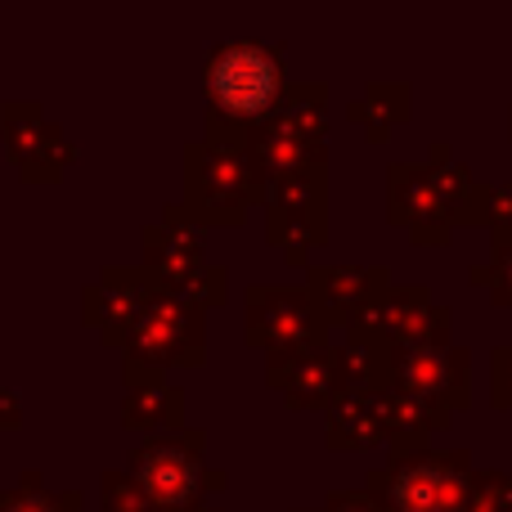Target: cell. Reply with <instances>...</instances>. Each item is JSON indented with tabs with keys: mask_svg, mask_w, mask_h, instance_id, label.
<instances>
[{
	"mask_svg": "<svg viewBox=\"0 0 512 512\" xmlns=\"http://www.w3.org/2000/svg\"><path fill=\"white\" fill-rule=\"evenodd\" d=\"M203 86H207V140H248L256 126L279 108L288 81H283L274 45L239 36V41L212 45Z\"/></svg>",
	"mask_w": 512,
	"mask_h": 512,
	"instance_id": "obj_1",
	"label": "cell"
},
{
	"mask_svg": "<svg viewBox=\"0 0 512 512\" xmlns=\"http://www.w3.org/2000/svg\"><path fill=\"white\" fill-rule=\"evenodd\" d=\"M477 189L472 171L454 158L445 140H432L427 162H391L387 167V216L405 225L409 239L423 248H445L459 230V212Z\"/></svg>",
	"mask_w": 512,
	"mask_h": 512,
	"instance_id": "obj_2",
	"label": "cell"
},
{
	"mask_svg": "<svg viewBox=\"0 0 512 512\" xmlns=\"http://www.w3.org/2000/svg\"><path fill=\"white\" fill-rule=\"evenodd\" d=\"M207 310L153 283L140 319L122 342V387L167 382L171 369H198L207 360Z\"/></svg>",
	"mask_w": 512,
	"mask_h": 512,
	"instance_id": "obj_3",
	"label": "cell"
},
{
	"mask_svg": "<svg viewBox=\"0 0 512 512\" xmlns=\"http://www.w3.org/2000/svg\"><path fill=\"white\" fill-rule=\"evenodd\" d=\"M265 203V176L248 140H194L185 149V212L194 225H243Z\"/></svg>",
	"mask_w": 512,
	"mask_h": 512,
	"instance_id": "obj_4",
	"label": "cell"
},
{
	"mask_svg": "<svg viewBox=\"0 0 512 512\" xmlns=\"http://www.w3.org/2000/svg\"><path fill=\"white\" fill-rule=\"evenodd\" d=\"M144 243V270L158 288L176 292V297L194 301V306L212 310V306H225L230 297V274H225L221 261L207 256V243H203V225H194V216L185 212V203H167L162 216L153 225H144L140 234Z\"/></svg>",
	"mask_w": 512,
	"mask_h": 512,
	"instance_id": "obj_5",
	"label": "cell"
},
{
	"mask_svg": "<svg viewBox=\"0 0 512 512\" xmlns=\"http://www.w3.org/2000/svg\"><path fill=\"white\" fill-rule=\"evenodd\" d=\"M472 481L477 468L468 450H418L369 472L364 490L382 512H463Z\"/></svg>",
	"mask_w": 512,
	"mask_h": 512,
	"instance_id": "obj_6",
	"label": "cell"
},
{
	"mask_svg": "<svg viewBox=\"0 0 512 512\" xmlns=\"http://www.w3.org/2000/svg\"><path fill=\"white\" fill-rule=\"evenodd\" d=\"M207 432L185 427L176 436H153L131 450V477L140 481V490L149 495L153 512H189L207 504V495H221L230 486V477L216 468H207L203 459Z\"/></svg>",
	"mask_w": 512,
	"mask_h": 512,
	"instance_id": "obj_7",
	"label": "cell"
},
{
	"mask_svg": "<svg viewBox=\"0 0 512 512\" xmlns=\"http://www.w3.org/2000/svg\"><path fill=\"white\" fill-rule=\"evenodd\" d=\"M243 310H248V342L265 355L328 342V324H333L306 288H283V283H252Z\"/></svg>",
	"mask_w": 512,
	"mask_h": 512,
	"instance_id": "obj_8",
	"label": "cell"
},
{
	"mask_svg": "<svg viewBox=\"0 0 512 512\" xmlns=\"http://www.w3.org/2000/svg\"><path fill=\"white\" fill-rule=\"evenodd\" d=\"M0 135H5V149L14 158V167L23 171L36 185H50L68 171V162L77 158V149L68 144L63 126L45 113L32 99H9L0 104Z\"/></svg>",
	"mask_w": 512,
	"mask_h": 512,
	"instance_id": "obj_9",
	"label": "cell"
},
{
	"mask_svg": "<svg viewBox=\"0 0 512 512\" xmlns=\"http://www.w3.org/2000/svg\"><path fill=\"white\" fill-rule=\"evenodd\" d=\"M265 382L292 409H333L346 396L342 342H315L288 355H265Z\"/></svg>",
	"mask_w": 512,
	"mask_h": 512,
	"instance_id": "obj_10",
	"label": "cell"
},
{
	"mask_svg": "<svg viewBox=\"0 0 512 512\" xmlns=\"http://www.w3.org/2000/svg\"><path fill=\"white\" fill-rule=\"evenodd\" d=\"M391 387L459 414V409L472 405V351H463L454 342L450 346H409V351L396 355Z\"/></svg>",
	"mask_w": 512,
	"mask_h": 512,
	"instance_id": "obj_11",
	"label": "cell"
},
{
	"mask_svg": "<svg viewBox=\"0 0 512 512\" xmlns=\"http://www.w3.org/2000/svg\"><path fill=\"white\" fill-rule=\"evenodd\" d=\"M149 292H153V279L144 265H108V270L99 274L95 283H86V292H81V319H86L108 346L122 351L126 333H131V324L140 319Z\"/></svg>",
	"mask_w": 512,
	"mask_h": 512,
	"instance_id": "obj_12",
	"label": "cell"
},
{
	"mask_svg": "<svg viewBox=\"0 0 512 512\" xmlns=\"http://www.w3.org/2000/svg\"><path fill=\"white\" fill-rule=\"evenodd\" d=\"M382 333L391 337L396 351H409V346H450V328H454V310L445 301H436L423 283H405L373 306Z\"/></svg>",
	"mask_w": 512,
	"mask_h": 512,
	"instance_id": "obj_13",
	"label": "cell"
},
{
	"mask_svg": "<svg viewBox=\"0 0 512 512\" xmlns=\"http://www.w3.org/2000/svg\"><path fill=\"white\" fill-rule=\"evenodd\" d=\"M306 292L324 306L333 324H351L391 292V270L382 261L369 265H306Z\"/></svg>",
	"mask_w": 512,
	"mask_h": 512,
	"instance_id": "obj_14",
	"label": "cell"
},
{
	"mask_svg": "<svg viewBox=\"0 0 512 512\" xmlns=\"http://www.w3.org/2000/svg\"><path fill=\"white\" fill-rule=\"evenodd\" d=\"M396 346H391V337L382 333L378 315L373 310H364V315H355L351 324H346V342H342V360H346V387L351 391H369V396H378V391L391 387V378H396Z\"/></svg>",
	"mask_w": 512,
	"mask_h": 512,
	"instance_id": "obj_15",
	"label": "cell"
},
{
	"mask_svg": "<svg viewBox=\"0 0 512 512\" xmlns=\"http://www.w3.org/2000/svg\"><path fill=\"white\" fill-rule=\"evenodd\" d=\"M382 405V427H387V445L391 459H409L418 450H432V432H445L450 427V409L432 405V400H418L400 387L378 391Z\"/></svg>",
	"mask_w": 512,
	"mask_h": 512,
	"instance_id": "obj_16",
	"label": "cell"
},
{
	"mask_svg": "<svg viewBox=\"0 0 512 512\" xmlns=\"http://www.w3.org/2000/svg\"><path fill=\"white\" fill-rule=\"evenodd\" d=\"M122 423L131 432H144V441L185 432V387H176V382H135V387H126Z\"/></svg>",
	"mask_w": 512,
	"mask_h": 512,
	"instance_id": "obj_17",
	"label": "cell"
},
{
	"mask_svg": "<svg viewBox=\"0 0 512 512\" xmlns=\"http://www.w3.org/2000/svg\"><path fill=\"white\" fill-rule=\"evenodd\" d=\"M265 243L288 256V265H306L310 252L328 243V207L265 203Z\"/></svg>",
	"mask_w": 512,
	"mask_h": 512,
	"instance_id": "obj_18",
	"label": "cell"
},
{
	"mask_svg": "<svg viewBox=\"0 0 512 512\" xmlns=\"http://www.w3.org/2000/svg\"><path fill=\"white\" fill-rule=\"evenodd\" d=\"M328 414L324 441L328 450H373V445L387 441V427H382V405L369 391H346Z\"/></svg>",
	"mask_w": 512,
	"mask_h": 512,
	"instance_id": "obj_19",
	"label": "cell"
},
{
	"mask_svg": "<svg viewBox=\"0 0 512 512\" xmlns=\"http://www.w3.org/2000/svg\"><path fill=\"white\" fill-rule=\"evenodd\" d=\"M409 104H414L409 81H373V86H364L360 99H351L346 117H351L355 126H364L369 140H387L396 126L409 122V113H414Z\"/></svg>",
	"mask_w": 512,
	"mask_h": 512,
	"instance_id": "obj_20",
	"label": "cell"
},
{
	"mask_svg": "<svg viewBox=\"0 0 512 512\" xmlns=\"http://www.w3.org/2000/svg\"><path fill=\"white\" fill-rule=\"evenodd\" d=\"M270 117L283 122L288 131L306 135V140L328 144V86H319V81H292Z\"/></svg>",
	"mask_w": 512,
	"mask_h": 512,
	"instance_id": "obj_21",
	"label": "cell"
},
{
	"mask_svg": "<svg viewBox=\"0 0 512 512\" xmlns=\"http://www.w3.org/2000/svg\"><path fill=\"white\" fill-rule=\"evenodd\" d=\"M0 512H81V490H50L41 472L27 468L18 486L0 490Z\"/></svg>",
	"mask_w": 512,
	"mask_h": 512,
	"instance_id": "obj_22",
	"label": "cell"
},
{
	"mask_svg": "<svg viewBox=\"0 0 512 512\" xmlns=\"http://www.w3.org/2000/svg\"><path fill=\"white\" fill-rule=\"evenodd\" d=\"M468 279L477 283V288H486L495 306H512V230H495L490 261L472 265Z\"/></svg>",
	"mask_w": 512,
	"mask_h": 512,
	"instance_id": "obj_23",
	"label": "cell"
},
{
	"mask_svg": "<svg viewBox=\"0 0 512 512\" xmlns=\"http://www.w3.org/2000/svg\"><path fill=\"white\" fill-rule=\"evenodd\" d=\"M463 512H512V472H477Z\"/></svg>",
	"mask_w": 512,
	"mask_h": 512,
	"instance_id": "obj_24",
	"label": "cell"
},
{
	"mask_svg": "<svg viewBox=\"0 0 512 512\" xmlns=\"http://www.w3.org/2000/svg\"><path fill=\"white\" fill-rule=\"evenodd\" d=\"M99 512H153V504L131 472H104V508Z\"/></svg>",
	"mask_w": 512,
	"mask_h": 512,
	"instance_id": "obj_25",
	"label": "cell"
},
{
	"mask_svg": "<svg viewBox=\"0 0 512 512\" xmlns=\"http://www.w3.org/2000/svg\"><path fill=\"white\" fill-rule=\"evenodd\" d=\"M490 400H495V409L512 405V346L490 351Z\"/></svg>",
	"mask_w": 512,
	"mask_h": 512,
	"instance_id": "obj_26",
	"label": "cell"
},
{
	"mask_svg": "<svg viewBox=\"0 0 512 512\" xmlns=\"http://www.w3.org/2000/svg\"><path fill=\"white\" fill-rule=\"evenodd\" d=\"M486 225H490V230H512V180H508V185H490V194H486Z\"/></svg>",
	"mask_w": 512,
	"mask_h": 512,
	"instance_id": "obj_27",
	"label": "cell"
},
{
	"mask_svg": "<svg viewBox=\"0 0 512 512\" xmlns=\"http://www.w3.org/2000/svg\"><path fill=\"white\" fill-rule=\"evenodd\" d=\"M319 512H382V508L373 504L369 490H333Z\"/></svg>",
	"mask_w": 512,
	"mask_h": 512,
	"instance_id": "obj_28",
	"label": "cell"
},
{
	"mask_svg": "<svg viewBox=\"0 0 512 512\" xmlns=\"http://www.w3.org/2000/svg\"><path fill=\"white\" fill-rule=\"evenodd\" d=\"M23 427V396L14 387H0V432Z\"/></svg>",
	"mask_w": 512,
	"mask_h": 512,
	"instance_id": "obj_29",
	"label": "cell"
},
{
	"mask_svg": "<svg viewBox=\"0 0 512 512\" xmlns=\"http://www.w3.org/2000/svg\"><path fill=\"white\" fill-rule=\"evenodd\" d=\"M189 512H225V508H216V504H198V508H189Z\"/></svg>",
	"mask_w": 512,
	"mask_h": 512,
	"instance_id": "obj_30",
	"label": "cell"
},
{
	"mask_svg": "<svg viewBox=\"0 0 512 512\" xmlns=\"http://www.w3.org/2000/svg\"><path fill=\"white\" fill-rule=\"evenodd\" d=\"M297 512H319V508H297Z\"/></svg>",
	"mask_w": 512,
	"mask_h": 512,
	"instance_id": "obj_31",
	"label": "cell"
}]
</instances>
